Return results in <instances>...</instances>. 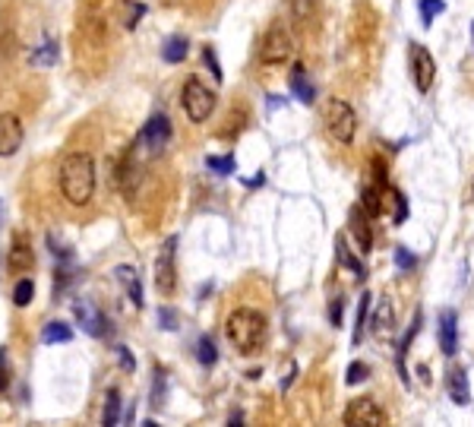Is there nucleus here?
Returning <instances> with one entry per match:
<instances>
[{
	"label": "nucleus",
	"instance_id": "f257e3e1",
	"mask_svg": "<svg viewBox=\"0 0 474 427\" xmlns=\"http://www.w3.org/2000/svg\"><path fill=\"white\" fill-rule=\"evenodd\" d=\"M60 193L70 206H89L95 196V159L89 152H70L60 161Z\"/></svg>",
	"mask_w": 474,
	"mask_h": 427
},
{
	"label": "nucleus",
	"instance_id": "f03ea898",
	"mask_svg": "<svg viewBox=\"0 0 474 427\" xmlns=\"http://www.w3.org/2000/svg\"><path fill=\"white\" fill-rule=\"evenodd\" d=\"M266 329H269L266 317H262L260 310H253V307L234 310V314L228 317V323H225L228 342H231L241 355H253V351H260V345L266 342Z\"/></svg>",
	"mask_w": 474,
	"mask_h": 427
},
{
	"label": "nucleus",
	"instance_id": "7ed1b4c3",
	"mask_svg": "<svg viewBox=\"0 0 474 427\" xmlns=\"http://www.w3.org/2000/svg\"><path fill=\"white\" fill-rule=\"evenodd\" d=\"M215 101H219V95L196 76H190L184 83V89H180V105H184V114L193 124H206L212 118Z\"/></svg>",
	"mask_w": 474,
	"mask_h": 427
},
{
	"label": "nucleus",
	"instance_id": "20e7f679",
	"mask_svg": "<svg viewBox=\"0 0 474 427\" xmlns=\"http://www.w3.org/2000/svg\"><path fill=\"white\" fill-rule=\"evenodd\" d=\"M294 54V35L282 23H272L260 38V64L262 67H284Z\"/></svg>",
	"mask_w": 474,
	"mask_h": 427
},
{
	"label": "nucleus",
	"instance_id": "39448f33",
	"mask_svg": "<svg viewBox=\"0 0 474 427\" xmlns=\"http://www.w3.org/2000/svg\"><path fill=\"white\" fill-rule=\"evenodd\" d=\"M323 120H326V130H329V137L335 140V142L348 146V142L354 140V133H357V114H354V108H351L348 101L329 98L326 105H323Z\"/></svg>",
	"mask_w": 474,
	"mask_h": 427
},
{
	"label": "nucleus",
	"instance_id": "423d86ee",
	"mask_svg": "<svg viewBox=\"0 0 474 427\" xmlns=\"http://www.w3.org/2000/svg\"><path fill=\"white\" fill-rule=\"evenodd\" d=\"M155 288L158 295L171 297L178 291V237H168L155 256Z\"/></svg>",
	"mask_w": 474,
	"mask_h": 427
},
{
	"label": "nucleus",
	"instance_id": "0eeeda50",
	"mask_svg": "<svg viewBox=\"0 0 474 427\" xmlns=\"http://www.w3.org/2000/svg\"><path fill=\"white\" fill-rule=\"evenodd\" d=\"M342 421L348 427H383L389 421V415H386V409L374 396H364V399H351Z\"/></svg>",
	"mask_w": 474,
	"mask_h": 427
},
{
	"label": "nucleus",
	"instance_id": "6e6552de",
	"mask_svg": "<svg viewBox=\"0 0 474 427\" xmlns=\"http://www.w3.org/2000/svg\"><path fill=\"white\" fill-rule=\"evenodd\" d=\"M411 76H415V86L421 95L430 92L433 79H437V60H433V54L417 42L411 45Z\"/></svg>",
	"mask_w": 474,
	"mask_h": 427
},
{
	"label": "nucleus",
	"instance_id": "1a4fd4ad",
	"mask_svg": "<svg viewBox=\"0 0 474 427\" xmlns=\"http://www.w3.org/2000/svg\"><path fill=\"white\" fill-rule=\"evenodd\" d=\"M168 142H171V120H168L165 114H152V118L146 120V127H142L137 146H146L149 152H161Z\"/></svg>",
	"mask_w": 474,
	"mask_h": 427
},
{
	"label": "nucleus",
	"instance_id": "9d476101",
	"mask_svg": "<svg viewBox=\"0 0 474 427\" xmlns=\"http://www.w3.org/2000/svg\"><path fill=\"white\" fill-rule=\"evenodd\" d=\"M73 314H76V323L83 326V332H89V336L101 338V336L108 332L105 314H101V310L95 307V301H89V297H79V301L73 304Z\"/></svg>",
	"mask_w": 474,
	"mask_h": 427
},
{
	"label": "nucleus",
	"instance_id": "9b49d317",
	"mask_svg": "<svg viewBox=\"0 0 474 427\" xmlns=\"http://www.w3.org/2000/svg\"><path fill=\"white\" fill-rule=\"evenodd\" d=\"M23 120L16 114H0V159H10L23 146Z\"/></svg>",
	"mask_w": 474,
	"mask_h": 427
},
{
	"label": "nucleus",
	"instance_id": "f8f14e48",
	"mask_svg": "<svg viewBox=\"0 0 474 427\" xmlns=\"http://www.w3.org/2000/svg\"><path fill=\"white\" fill-rule=\"evenodd\" d=\"M6 266L10 273H29L35 266V254H32V241L25 232H16L13 234V244H10V254H6Z\"/></svg>",
	"mask_w": 474,
	"mask_h": 427
},
{
	"label": "nucleus",
	"instance_id": "ddd939ff",
	"mask_svg": "<svg viewBox=\"0 0 474 427\" xmlns=\"http://www.w3.org/2000/svg\"><path fill=\"white\" fill-rule=\"evenodd\" d=\"M439 348L443 355H456L458 351V323H456V310H443L439 314Z\"/></svg>",
	"mask_w": 474,
	"mask_h": 427
},
{
	"label": "nucleus",
	"instance_id": "4468645a",
	"mask_svg": "<svg viewBox=\"0 0 474 427\" xmlns=\"http://www.w3.org/2000/svg\"><path fill=\"white\" fill-rule=\"evenodd\" d=\"M446 389H449V399L456 405H468L471 402V386H468V370L465 368H452L446 374Z\"/></svg>",
	"mask_w": 474,
	"mask_h": 427
},
{
	"label": "nucleus",
	"instance_id": "2eb2a0df",
	"mask_svg": "<svg viewBox=\"0 0 474 427\" xmlns=\"http://www.w3.org/2000/svg\"><path fill=\"white\" fill-rule=\"evenodd\" d=\"M114 275H117V282L124 285L127 301H130L133 307H142V282H139L137 269H133V266H117V269H114Z\"/></svg>",
	"mask_w": 474,
	"mask_h": 427
},
{
	"label": "nucleus",
	"instance_id": "dca6fc26",
	"mask_svg": "<svg viewBox=\"0 0 474 427\" xmlns=\"http://www.w3.org/2000/svg\"><path fill=\"white\" fill-rule=\"evenodd\" d=\"M348 228H351V234H354L361 254H367V250L374 247V234H370V225H367V212H364V209H351Z\"/></svg>",
	"mask_w": 474,
	"mask_h": 427
},
{
	"label": "nucleus",
	"instance_id": "f3484780",
	"mask_svg": "<svg viewBox=\"0 0 474 427\" xmlns=\"http://www.w3.org/2000/svg\"><path fill=\"white\" fill-rule=\"evenodd\" d=\"M335 260L342 263L345 269H348V273H354L357 279H364V263H361V256H354V250L348 247V241H345V234H338L335 237Z\"/></svg>",
	"mask_w": 474,
	"mask_h": 427
},
{
	"label": "nucleus",
	"instance_id": "a211bd4d",
	"mask_svg": "<svg viewBox=\"0 0 474 427\" xmlns=\"http://www.w3.org/2000/svg\"><path fill=\"white\" fill-rule=\"evenodd\" d=\"M291 92H294L297 101H304V105H310V101L316 98V89H313V83L307 79L304 67H294V70H291Z\"/></svg>",
	"mask_w": 474,
	"mask_h": 427
},
{
	"label": "nucleus",
	"instance_id": "6ab92c4d",
	"mask_svg": "<svg viewBox=\"0 0 474 427\" xmlns=\"http://www.w3.org/2000/svg\"><path fill=\"white\" fill-rule=\"evenodd\" d=\"M288 10H291L294 25L307 29V25L316 19V0H288Z\"/></svg>",
	"mask_w": 474,
	"mask_h": 427
},
{
	"label": "nucleus",
	"instance_id": "aec40b11",
	"mask_svg": "<svg viewBox=\"0 0 474 427\" xmlns=\"http://www.w3.org/2000/svg\"><path fill=\"white\" fill-rule=\"evenodd\" d=\"M392 326H395V307H392L389 301H383L376 307L374 320H370V329H374L376 336H386V332H392Z\"/></svg>",
	"mask_w": 474,
	"mask_h": 427
},
{
	"label": "nucleus",
	"instance_id": "412c9836",
	"mask_svg": "<svg viewBox=\"0 0 474 427\" xmlns=\"http://www.w3.org/2000/svg\"><path fill=\"white\" fill-rule=\"evenodd\" d=\"M73 338V329L67 326V323H60V320H51L47 326L42 329V342L45 345H57V342H70Z\"/></svg>",
	"mask_w": 474,
	"mask_h": 427
},
{
	"label": "nucleus",
	"instance_id": "4be33fe9",
	"mask_svg": "<svg viewBox=\"0 0 474 427\" xmlns=\"http://www.w3.org/2000/svg\"><path fill=\"white\" fill-rule=\"evenodd\" d=\"M187 51H190L187 38L174 35V38H168V42H165V47H161V57H165L168 64H180V60L187 57Z\"/></svg>",
	"mask_w": 474,
	"mask_h": 427
},
{
	"label": "nucleus",
	"instance_id": "5701e85b",
	"mask_svg": "<svg viewBox=\"0 0 474 427\" xmlns=\"http://www.w3.org/2000/svg\"><path fill=\"white\" fill-rule=\"evenodd\" d=\"M101 421H105L108 427L111 424H120V389L117 386H111L105 396V415H101Z\"/></svg>",
	"mask_w": 474,
	"mask_h": 427
},
{
	"label": "nucleus",
	"instance_id": "b1692460",
	"mask_svg": "<svg viewBox=\"0 0 474 427\" xmlns=\"http://www.w3.org/2000/svg\"><path fill=\"white\" fill-rule=\"evenodd\" d=\"M370 301H374V295H370V291H364V295H361V304H357V317H354V345L361 342V336H364V326H367Z\"/></svg>",
	"mask_w": 474,
	"mask_h": 427
},
{
	"label": "nucleus",
	"instance_id": "393cba45",
	"mask_svg": "<svg viewBox=\"0 0 474 427\" xmlns=\"http://www.w3.org/2000/svg\"><path fill=\"white\" fill-rule=\"evenodd\" d=\"M196 358H200L202 368H212L215 361H219V351H215V342L209 336H202L200 342H196Z\"/></svg>",
	"mask_w": 474,
	"mask_h": 427
},
{
	"label": "nucleus",
	"instance_id": "a878e982",
	"mask_svg": "<svg viewBox=\"0 0 474 427\" xmlns=\"http://www.w3.org/2000/svg\"><path fill=\"white\" fill-rule=\"evenodd\" d=\"M32 297H35V285H32V279H19L16 288H13V304H16V307H29Z\"/></svg>",
	"mask_w": 474,
	"mask_h": 427
},
{
	"label": "nucleus",
	"instance_id": "bb28decb",
	"mask_svg": "<svg viewBox=\"0 0 474 427\" xmlns=\"http://www.w3.org/2000/svg\"><path fill=\"white\" fill-rule=\"evenodd\" d=\"M361 209L367 215H379V212H383V196H379V187H367V190H364Z\"/></svg>",
	"mask_w": 474,
	"mask_h": 427
},
{
	"label": "nucleus",
	"instance_id": "cd10ccee",
	"mask_svg": "<svg viewBox=\"0 0 474 427\" xmlns=\"http://www.w3.org/2000/svg\"><path fill=\"white\" fill-rule=\"evenodd\" d=\"M54 60H57V45H54V42H45V45L29 57V64H32V67H51Z\"/></svg>",
	"mask_w": 474,
	"mask_h": 427
},
{
	"label": "nucleus",
	"instance_id": "c85d7f7f",
	"mask_svg": "<svg viewBox=\"0 0 474 427\" xmlns=\"http://www.w3.org/2000/svg\"><path fill=\"white\" fill-rule=\"evenodd\" d=\"M206 165L212 168V171H219V174H231V171H237L234 155H209Z\"/></svg>",
	"mask_w": 474,
	"mask_h": 427
},
{
	"label": "nucleus",
	"instance_id": "c756f323",
	"mask_svg": "<svg viewBox=\"0 0 474 427\" xmlns=\"http://www.w3.org/2000/svg\"><path fill=\"white\" fill-rule=\"evenodd\" d=\"M443 10H446L443 0H421V23H424V25H430Z\"/></svg>",
	"mask_w": 474,
	"mask_h": 427
},
{
	"label": "nucleus",
	"instance_id": "7c9ffc66",
	"mask_svg": "<svg viewBox=\"0 0 474 427\" xmlns=\"http://www.w3.org/2000/svg\"><path fill=\"white\" fill-rule=\"evenodd\" d=\"M367 377H370V368H367V364H364V361H354V364L348 368V377H345V383H348V386H357V383H364Z\"/></svg>",
	"mask_w": 474,
	"mask_h": 427
},
{
	"label": "nucleus",
	"instance_id": "2f4dec72",
	"mask_svg": "<svg viewBox=\"0 0 474 427\" xmlns=\"http://www.w3.org/2000/svg\"><path fill=\"white\" fill-rule=\"evenodd\" d=\"M124 10H127L124 25H127V29H137V25H139V19H142V13H146V6H142V4H130V0H127V4H124Z\"/></svg>",
	"mask_w": 474,
	"mask_h": 427
},
{
	"label": "nucleus",
	"instance_id": "473e14b6",
	"mask_svg": "<svg viewBox=\"0 0 474 427\" xmlns=\"http://www.w3.org/2000/svg\"><path fill=\"white\" fill-rule=\"evenodd\" d=\"M389 196L395 200V225H402V222L408 219V203H405V196L398 193V190H389Z\"/></svg>",
	"mask_w": 474,
	"mask_h": 427
},
{
	"label": "nucleus",
	"instance_id": "72a5a7b5",
	"mask_svg": "<svg viewBox=\"0 0 474 427\" xmlns=\"http://www.w3.org/2000/svg\"><path fill=\"white\" fill-rule=\"evenodd\" d=\"M342 310H345V301L342 297H335V301H332V307H329V320H332V326H342Z\"/></svg>",
	"mask_w": 474,
	"mask_h": 427
},
{
	"label": "nucleus",
	"instance_id": "f704fd0d",
	"mask_svg": "<svg viewBox=\"0 0 474 427\" xmlns=\"http://www.w3.org/2000/svg\"><path fill=\"white\" fill-rule=\"evenodd\" d=\"M202 57H206V64H209V70H212V76L221 83V67H219V57H215V51H212V47H206V51H202Z\"/></svg>",
	"mask_w": 474,
	"mask_h": 427
},
{
	"label": "nucleus",
	"instance_id": "c9c22d12",
	"mask_svg": "<svg viewBox=\"0 0 474 427\" xmlns=\"http://www.w3.org/2000/svg\"><path fill=\"white\" fill-rule=\"evenodd\" d=\"M395 263H398V269H415L417 260H415V256H411L405 247H398V250H395Z\"/></svg>",
	"mask_w": 474,
	"mask_h": 427
},
{
	"label": "nucleus",
	"instance_id": "e433bc0d",
	"mask_svg": "<svg viewBox=\"0 0 474 427\" xmlns=\"http://www.w3.org/2000/svg\"><path fill=\"white\" fill-rule=\"evenodd\" d=\"M158 320H161V329H174V326H178V323H174V310H168V307L158 310Z\"/></svg>",
	"mask_w": 474,
	"mask_h": 427
},
{
	"label": "nucleus",
	"instance_id": "4c0bfd02",
	"mask_svg": "<svg viewBox=\"0 0 474 427\" xmlns=\"http://www.w3.org/2000/svg\"><path fill=\"white\" fill-rule=\"evenodd\" d=\"M6 386H10V374H6L4 358H0V392H6Z\"/></svg>",
	"mask_w": 474,
	"mask_h": 427
},
{
	"label": "nucleus",
	"instance_id": "58836bf2",
	"mask_svg": "<svg viewBox=\"0 0 474 427\" xmlns=\"http://www.w3.org/2000/svg\"><path fill=\"white\" fill-rule=\"evenodd\" d=\"M117 351H120V361H124V368H127V370H133V358L127 355V348H117Z\"/></svg>",
	"mask_w": 474,
	"mask_h": 427
},
{
	"label": "nucleus",
	"instance_id": "ea45409f",
	"mask_svg": "<svg viewBox=\"0 0 474 427\" xmlns=\"http://www.w3.org/2000/svg\"><path fill=\"white\" fill-rule=\"evenodd\" d=\"M0 219H4V203H0Z\"/></svg>",
	"mask_w": 474,
	"mask_h": 427
}]
</instances>
